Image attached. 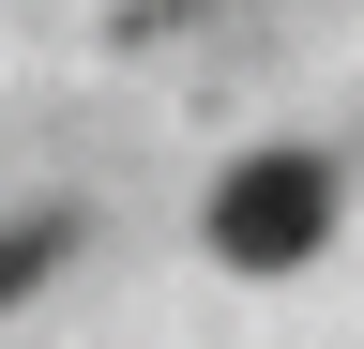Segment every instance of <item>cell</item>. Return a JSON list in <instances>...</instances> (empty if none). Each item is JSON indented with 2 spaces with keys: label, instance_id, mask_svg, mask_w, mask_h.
<instances>
[{
  "label": "cell",
  "instance_id": "1",
  "mask_svg": "<svg viewBox=\"0 0 364 349\" xmlns=\"http://www.w3.org/2000/svg\"><path fill=\"white\" fill-rule=\"evenodd\" d=\"M334 243V167L318 152H243L213 183V258L228 274H289V258Z\"/></svg>",
  "mask_w": 364,
  "mask_h": 349
},
{
  "label": "cell",
  "instance_id": "2",
  "mask_svg": "<svg viewBox=\"0 0 364 349\" xmlns=\"http://www.w3.org/2000/svg\"><path fill=\"white\" fill-rule=\"evenodd\" d=\"M61 243H76L61 213H31V228H0V304H31L46 274H61Z\"/></svg>",
  "mask_w": 364,
  "mask_h": 349
}]
</instances>
